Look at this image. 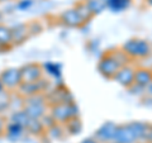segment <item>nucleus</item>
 Wrapping results in <instances>:
<instances>
[{
    "mask_svg": "<svg viewBox=\"0 0 152 143\" xmlns=\"http://www.w3.org/2000/svg\"><path fill=\"white\" fill-rule=\"evenodd\" d=\"M117 124L113 122H105L102 124L94 133V138L99 143H110L113 141V137L115 134Z\"/></svg>",
    "mask_w": 152,
    "mask_h": 143,
    "instance_id": "obj_9",
    "label": "nucleus"
},
{
    "mask_svg": "<svg viewBox=\"0 0 152 143\" xmlns=\"http://www.w3.org/2000/svg\"><path fill=\"white\" fill-rule=\"evenodd\" d=\"M121 67H123V65L114 57L110 51L104 53L98 62V71L100 72V75H103L104 77L109 80L114 79V76L119 71Z\"/></svg>",
    "mask_w": 152,
    "mask_h": 143,
    "instance_id": "obj_4",
    "label": "nucleus"
},
{
    "mask_svg": "<svg viewBox=\"0 0 152 143\" xmlns=\"http://www.w3.org/2000/svg\"><path fill=\"white\" fill-rule=\"evenodd\" d=\"M32 5V0H22V1L18 3V8L20 10H24V9H28Z\"/></svg>",
    "mask_w": 152,
    "mask_h": 143,
    "instance_id": "obj_24",
    "label": "nucleus"
},
{
    "mask_svg": "<svg viewBox=\"0 0 152 143\" xmlns=\"http://www.w3.org/2000/svg\"><path fill=\"white\" fill-rule=\"evenodd\" d=\"M29 117H28V114L23 110V109H20V110H17V112H14L12 115H10V120L9 122H13V123H15V124L18 125H20L23 128H26L27 124H28V122H29Z\"/></svg>",
    "mask_w": 152,
    "mask_h": 143,
    "instance_id": "obj_20",
    "label": "nucleus"
},
{
    "mask_svg": "<svg viewBox=\"0 0 152 143\" xmlns=\"http://www.w3.org/2000/svg\"><path fill=\"white\" fill-rule=\"evenodd\" d=\"M23 110L32 119H42L48 110V104L45 94H37L23 99Z\"/></svg>",
    "mask_w": 152,
    "mask_h": 143,
    "instance_id": "obj_1",
    "label": "nucleus"
},
{
    "mask_svg": "<svg viewBox=\"0 0 152 143\" xmlns=\"http://www.w3.org/2000/svg\"><path fill=\"white\" fill-rule=\"evenodd\" d=\"M20 79L22 84H29V82H36L43 79V67L39 63H27L22 66L20 69Z\"/></svg>",
    "mask_w": 152,
    "mask_h": 143,
    "instance_id": "obj_6",
    "label": "nucleus"
},
{
    "mask_svg": "<svg viewBox=\"0 0 152 143\" xmlns=\"http://www.w3.org/2000/svg\"><path fill=\"white\" fill-rule=\"evenodd\" d=\"M47 86H48V81L45 79H41L39 81L36 82H29V84H20L17 91L22 95L23 98H29L37 94H43L46 91Z\"/></svg>",
    "mask_w": 152,
    "mask_h": 143,
    "instance_id": "obj_7",
    "label": "nucleus"
},
{
    "mask_svg": "<svg viewBox=\"0 0 152 143\" xmlns=\"http://www.w3.org/2000/svg\"><path fill=\"white\" fill-rule=\"evenodd\" d=\"M7 119L0 115V136H4L5 134V128H7Z\"/></svg>",
    "mask_w": 152,
    "mask_h": 143,
    "instance_id": "obj_25",
    "label": "nucleus"
},
{
    "mask_svg": "<svg viewBox=\"0 0 152 143\" xmlns=\"http://www.w3.org/2000/svg\"><path fill=\"white\" fill-rule=\"evenodd\" d=\"M80 143H99L96 139H95L94 137H90V138H86V139H84V141H81Z\"/></svg>",
    "mask_w": 152,
    "mask_h": 143,
    "instance_id": "obj_27",
    "label": "nucleus"
},
{
    "mask_svg": "<svg viewBox=\"0 0 152 143\" xmlns=\"http://www.w3.org/2000/svg\"><path fill=\"white\" fill-rule=\"evenodd\" d=\"M13 46L12 39V28L4 24H0V51L9 50Z\"/></svg>",
    "mask_w": 152,
    "mask_h": 143,
    "instance_id": "obj_15",
    "label": "nucleus"
},
{
    "mask_svg": "<svg viewBox=\"0 0 152 143\" xmlns=\"http://www.w3.org/2000/svg\"><path fill=\"white\" fill-rule=\"evenodd\" d=\"M132 0H108L107 1V8H109L110 10L119 13L123 12L124 9H127L131 5Z\"/></svg>",
    "mask_w": 152,
    "mask_h": 143,
    "instance_id": "obj_21",
    "label": "nucleus"
},
{
    "mask_svg": "<svg viewBox=\"0 0 152 143\" xmlns=\"http://www.w3.org/2000/svg\"><path fill=\"white\" fill-rule=\"evenodd\" d=\"M26 132L31 133L33 136H43L47 132V128L45 127L43 122L41 119H29L28 124L26 127Z\"/></svg>",
    "mask_w": 152,
    "mask_h": 143,
    "instance_id": "obj_16",
    "label": "nucleus"
},
{
    "mask_svg": "<svg viewBox=\"0 0 152 143\" xmlns=\"http://www.w3.org/2000/svg\"><path fill=\"white\" fill-rule=\"evenodd\" d=\"M50 115L55 119L57 124H65L72 118L79 117V109L76 104L72 103H61L50 107Z\"/></svg>",
    "mask_w": 152,
    "mask_h": 143,
    "instance_id": "obj_3",
    "label": "nucleus"
},
{
    "mask_svg": "<svg viewBox=\"0 0 152 143\" xmlns=\"http://www.w3.org/2000/svg\"><path fill=\"white\" fill-rule=\"evenodd\" d=\"M31 34L29 31V24H18L12 28V39H13V46L14 45H20L23 43L28 36Z\"/></svg>",
    "mask_w": 152,
    "mask_h": 143,
    "instance_id": "obj_12",
    "label": "nucleus"
},
{
    "mask_svg": "<svg viewBox=\"0 0 152 143\" xmlns=\"http://www.w3.org/2000/svg\"><path fill=\"white\" fill-rule=\"evenodd\" d=\"M60 20L62 22V24H65L66 27H70V28H80L81 26H84L81 18L79 17V14L76 13L74 8L65 10L60 15Z\"/></svg>",
    "mask_w": 152,
    "mask_h": 143,
    "instance_id": "obj_11",
    "label": "nucleus"
},
{
    "mask_svg": "<svg viewBox=\"0 0 152 143\" xmlns=\"http://www.w3.org/2000/svg\"><path fill=\"white\" fill-rule=\"evenodd\" d=\"M26 133V128H23L20 125L15 124L13 122H9L7 124V128H5V136L9 141H13V142H17L19 141L20 138L24 136Z\"/></svg>",
    "mask_w": 152,
    "mask_h": 143,
    "instance_id": "obj_14",
    "label": "nucleus"
},
{
    "mask_svg": "<svg viewBox=\"0 0 152 143\" xmlns=\"http://www.w3.org/2000/svg\"><path fill=\"white\" fill-rule=\"evenodd\" d=\"M4 90V88H3V84H1V81H0V93H1Z\"/></svg>",
    "mask_w": 152,
    "mask_h": 143,
    "instance_id": "obj_29",
    "label": "nucleus"
},
{
    "mask_svg": "<svg viewBox=\"0 0 152 143\" xmlns=\"http://www.w3.org/2000/svg\"><path fill=\"white\" fill-rule=\"evenodd\" d=\"M85 3L88 4L89 9L91 10L94 15L100 14L102 12H104V9L107 8V4H105V1H103V0H85Z\"/></svg>",
    "mask_w": 152,
    "mask_h": 143,
    "instance_id": "obj_22",
    "label": "nucleus"
},
{
    "mask_svg": "<svg viewBox=\"0 0 152 143\" xmlns=\"http://www.w3.org/2000/svg\"><path fill=\"white\" fill-rule=\"evenodd\" d=\"M134 71H136V69H133L129 65H126L119 69V71L115 74L113 80L119 85H122L123 88L129 89L132 85L134 84Z\"/></svg>",
    "mask_w": 152,
    "mask_h": 143,
    "instance_id": "obj_10",
    "label": "nucleus"
},
{
    "mask_svg": "<svg viewBox=\"0 0 152 143\" xmlns=\"http://www.w3.org/2000/svg\"><path fill=\"white\" fill-rule=\"evenodd\" d=\"M43 67V72H46L47 75L52 76L53 79H61L62 76V69H61V65L55 63V62H46L42 65Z\"/></svg>",
    "mask_w": 152,
    "mask_h": 143,
    "instance_id": "obj_18",
    "label": "nucleus"
},
{
    "mask_svg": "<svg viewBox=\"0 0 152 143\" xmlns=\"http://www.w3.org/2000/svg\"><path fill=\"white\" fill-rule=\"evenodd\" d=\"M74 9L76 10V13L79 14V17L81 18V20H83L84 24H85V23H88V22H90L93 19V17H94V14L89 9L88 4L85 3V0H84V1H79L74 7Z\"/></svg>",
    "mask_w": 152,
    "mask_h": 143,
    "instance_id": "obj_17",
    "label": "nucleus"
},
{
    "mask_svg": "<svg viewBox=\"0 0 152 143\" xmlns=\"http://www.w3.org/2000/svg\"><path fill=\"white\" fill-rule=\"evenodd\" d=\"M103 1H105V4H107V1H108V0H103Z\"/></svg>",
    "mask_w": 152,
    "mask_h": 143,
    "instance_id": "obj_30",
    "label": "nucleus"
},
{
    "mask_svg": "<svg viewBox=\"0 0 152 143\" xmlns=\"http://www.w3.org/2000/svg\"><path fill=\"white\" fill-rule=\"evenodd\" d=\"M145 94L147 95V96H151L152 98V82L147 88H145Z\"/></svg>",
    "mask_w": 152,
    "mask_h": 143,
    "instance_id": "obj_26",
    "label": "nucleus"
},
{
    "mask_svg": "<svg viewBox=\"0 0 152 143\" xmlns=\"http://www.w3.org/2000/svg\"><path fill=\"white\" fill-rule=\"evenodd\" d=\"M12 104V96H10V91L8 90H3L0 93V113H4L7 109L10 107Z\"/></svg>",
    "mask_w": 152,
    "mask_h": 143,
    "instance_id": "obj_23",
    "label": "nucleus"
},
{
    "mask_svg": "<svg viewBox=\"0 0 152 143\" xmlns=\"http://www.w3.org/2000/svg\"><path fill=\"white\" fill-rule=\"evenodd\" d=\"M147 141H148V143H152V125H151V129L148 132V136H147Z\"/></svg>",
    "mask_w": 152,
    "mask_h": 143,
    "instance_id": "obj_28",
    "label": "nucleus"
},
{
    "mask_svg": "<svg viewBox=\"0 0 152 143\" xmlns=\"http://www.w3.org/2000/svg\"><path fill=\"white\" fill-rule=\"evenodd\" d=\"M137 141L138 138L129 123V124H121L117 127L115 134L110 143H136Z\"/></svg>",
    "mask_w": 152,
    "mask_h": 143,
    "instance_id": "obj_8",
    "label": "nucleus"
},
{
    "mask_svg": "<svg viewBox=\"0 0 152 143\" xmlns=\"http://www.w3.org/2000/svg\"><path fill=\"white\" fill-rule=\"evenodd\" d=\"M0 81H1V84H3L4 90H8V91L18 90V88L20 86V84H22L20 71L17 67L5 69L0 74Z\"/></svg>",
    "mask_w": 152,
    "mask_h": 143,
    "instance_id": "obj_5",
    "label": "nucleus"
},
{
    "mask_svg": "<svg viewBox=\"0 0 152 143\" xmlns=\"http://www.w3.org/2000/svg\"><path fill=\"white\" fill-rule=\"evenodd\" d=\"M152 82V70L150 69H136L134 71V84L141 88H147Z\"/></svg>",
    "mask_w": 152,
    "mask_h": 143,
    "instance_id": "obj_13",
    "label": "nucleus"
},
{
    "mask_svg": "<svg viewBox=\"0 0 152 143\" xmlns=\"http://www.w3.org/2000/svg\"><path fill=\"white\" fill-rule=\"evenodd\" d=\"M121 48L129 58H146L152 52L151 45L146 39L141 38H131L123 43Z\"/></svg>",
    "mask_w": 152,
    "mask_h": 143,
    "instance_id": "obj_2",
    "label": "nucleus"
},
{
    "mask_svg": "<svg viewBox=\"0 0 152 143\" xmlns=\"http://www.w3.org/2000/svg\"><path fill=\"white\" fill-rule=\"evenodd\" d=\"M64 128H65V131L69 133V134H79L80 132L83 131V123L81 120L77 118H72V119H70L69 122H66L65 124H64Z\"/></svg>",
    "mask_w": 152,
    "mask_h": 143,
    "instance_id": "obj_19",
    "label": "nucleus"
}]
</instances>
